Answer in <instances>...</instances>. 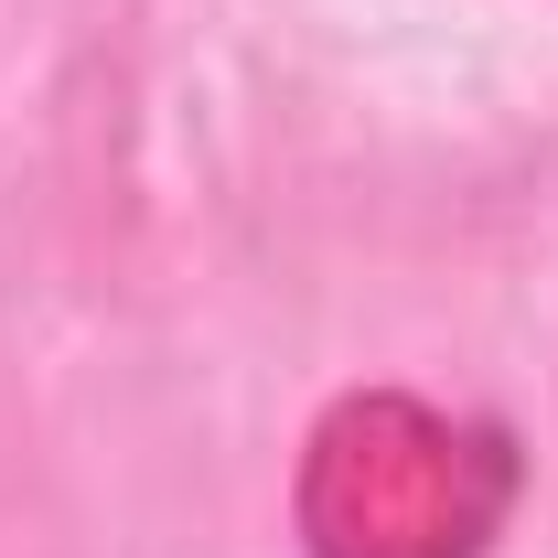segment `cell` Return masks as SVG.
Instances as JSON below:
<instances>
[{"label":"cell","instance_id":"6da1fadb","mask_svg":"<svg viewBox=\"0 0 558 558\" xmlns=\"http://www.w3.org/2000/svg\"><path fill=\"white\" fill-rule=\"evenodd\" d=\"M515 440L418 387H354L312 418L290 526L312 558H484L515 515Z\"/></svg>","mask_w":558,"mask_h":558}]
</instances>
